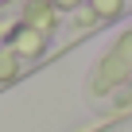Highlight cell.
Returning a JSON list of instances; mask_svg holds the SVG:
<instances>
[{"label":"cell","instance_id":"1","mask_svg":"<svg viewBox=\"0 0 132 132\" xmlns=\"http://www.w3.org/2000/svg\"><path fill=\"white\" fill-rule=\"evenodd\" d=\"M117 8H120V0H93V12H101V16H109Z\"/></svg>","mask_w":132,"mask_h":132}]
</instances>
